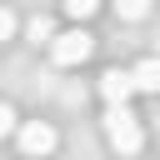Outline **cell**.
Masks as SVG:
<instances>
[{"instance_id": "52a82bcc", "label": "cell", "mask_w": 160, "mask_h": 160, "mask_svg": "<svg viewBox=\"0 0 160 160\" xmlns=\"http://www.w3.org/2000/svg\"><path fill=\"white\" fill-rule=\"evenodd\" d=\"M65 15H70V20H85V15H95V0H70V5H65Z\"/></svg>"}, {"instance_id": "6da1fadb", "label": "cell", "mask_w": 160, "mask_h": 160, "mask_svg": "<svg viewBox=\"0 0 160 160\" xmlns=\"http://www.w3.org/2000/svg\"><path fill=\"white\" fill-rule=\"evenodd\" d=\"M105 140L120 150V155H135L140 145H145V130H140V115L130 110V105H120V110H105Z\"/></svg>"}, {"instance_id": "30bf717a", "label": "cell", "mask_w": 160, "mask_h": 160, "mask_svg": "<svg viewBox=\"0 0 160 160\" xmlns=\"http://www.w3.org/2000/svg\"><path fill=\"white\" fill-rule=\"evenodd\" d=\"M10 35H15V15H10V10H0V40H10Z\"/></svg>"}, {"instance_id": "5b68a950", "label": "cell", "mask_w": 160, "mask_h": 160, "mask_svg": "<svg viewBox=\"0 0 160 160\" xmlns=\"http://www.w3.org/2000/svg\"><path fill=\"white\" fill-rule=\"evenodd\" d=\"M130 80H135V90H150V95H160V60H140V65L130 70Z\"/></svg>"}, {"instance_id": "3957f363", "label": "cell", "mask_w": 160, "mask_h": 160, "mask_svg": "<svg viewBox=\"0 0 160 160\" xmlns=\"http://www.w3.org/2000/svg\"><path fill=\"white\" fill-rule=\"evenodd\" d=\"M15 135H20V150H25V155H50V150H55V140H60V135H55V125H45V120H25Z\"/></svg>"}, {"instance_id": "7a4b0ae2", "label": "cell", "mask_w": 160, "mask_h": 160, "mask_svg": "<svg viewBox=\"0 0 160 160\" xmlns=\"http://www.w3.org/2000/svg\"><path fill=\"white\" fill-rule=\"evenodd\" d=\"M90 50H95L90 30H65V35L50 40V60L55 65H80V60H90Z\"/></svg>"}, {"instance_id": "277c9868", "label": "cell", "mask_w": 160, "mask_h": 160, "mask_svg": "<svg viewBox=\"0 0 160 160\" xmlns=\"http://www.w3.org/2000/svg\"><path fill=\"white\" fill-rule=\"evenodd\" d=\"M100 95H105V110H120V105L135 95L130 70H105V75H100Z\"/></svg>"}, {"instance_id": "ba28073f", "label": "cell", "mask_w": 160, "mask_h": 160, "mask_svg": "<svg viewBox=\"0 0 160 160\" xmlns=\"http://www.w3.org/2000/svg\"><path fill=\"white\" fill-rule=\"evenodd\" d=\"M10 130H20V120H15V110L0 100V135H10Z\"/></svg>"}, {"instance_id": "9c48e42d", "label": "cell", "mask_w": 160, "mask_h": 160, "mask_svg": "<svg viewBox=\"0 0 160 160\" xmlns=\"http://www.w3.org/2000/svg\"><path fill=\"white\" fill-rule=\"evenodd\" d=\"M30 40H50V20H45V15L30 20Z\"/></svg>"}, {"instance_id": "8992f818", "label": "cell", "mask_w": 160, "mask_h": 160, "mask_svg": "<svg viewBox=\"0 0 160 160\" xmlns=\"http://www.w3.org/2000/svg\"><path fill=\"white\" fill-rule=\"evenodd\" d=\"M145 15H150L145 0H125V5H120V20H145Z\"/></svg>"}]
</instances>
